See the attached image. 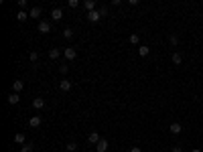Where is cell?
Instances as JSON below:
<instances>
[{
  "mask_svg": "<svg viewBox=\"0 0 203 152\" xmlns=\"http://www.w3.org/2000/svg\"><path fill=\"white\" fill-rule=\"evenodd\" d=\"M61 152H67V150H61Z\"/></svg>",
  "mask_w": 203,
  "mask_h": 152,
  "instance_id": "d6a6232c",
  "label": "cell"
},
{
  "mask_svg": "<svg viewBox=\"0 0 203 152\" xmlns=\"http://www.w3.org/2000/svg\"><path fill=\"white\" fill-rule=\"evenodd\" d=\"M96 0H85V2H83V6L85 8H88V12H92V10H96Z\"/></svg>",
  "mask_w": 203,
  "mask_h": 152,
  "instance_id": "2e32d148",
  "label": "cell"
},
{
  "mask_svg": "<svg viewBox=\"0 0 203 152\" xmlns=\"http://www.w3.org/2000/svg\"><path fill=\"white\" fill-rule=\"evenodd\" d=\"M41 124H43V118H41V116H33V118L29 120V126H31V128H39Z\"/></svg>",
  "mask_w": 203,
  "mask_h": 152,
  "instance_id": "277c9868",
  "label": "cell"
},
{
  "mask_svg": "<svg viewBox=\"0 0 203 152\" xmlns=\"http://www.w3.org/2000/svg\"><path fill=\"white\" fill-rule=\"evenodd\" d=\"M100 18H102V16H100V12H98V10H92V12H88V20H89V23H98Z\"/></svg>",
  "mask_w": 203,
  "mask_h": 152,
  "instance_id": "30bf717a",
  "label": "cell"
},
{
  "mask_svg": "<svg viewBox=\"0 0 203 152\" xmlns=\"http://www.w3.org/2000/svg\"><path fill=\"white\" fill-rule=\"evenodd\" d=\"M88 140H89V144H93V146H96L98 142L102 140V138H100V134H98L96 130H93V132H92V134H89V136H88Z\"/></svg>",
  "mask_w": 203,
  "mask_h": 152,
  "instance_id": "ba28073f",
  "label": "cell"
},
{
  "mask_svg": "<svg viewBox=\"0 0 203 152\" xmlns=\"http://www.w3.org/2000/svg\"><path fill=\"white\" fill-rule=\"evenodd\" d=\"M6 102L10 103V106H16V103L20 102V95H19V93H14V91H12V93H10V95H8V97H6Z\"/></svg>",
  "mask_w": 203,
  "mask_h": 152,
  "instance_id": "5b68a950",
  "label": "cell"
},
{
  "mask_svg": "<svg viewBox=\"0 0 203 152\" xmlns=\"http://www.w3.org/2000/svg\"><path fill=\"white\" fill-rule=\"evenodd\" d=\"M59 89H61V91H69V89H71V81H69V79H61V81H59Z\"/></svg>",
  "mask_w": 203,
  "mask_h": 152,
  "instance_id": "7c38bea8",
  "label": "cell"
},
{
  "mask_svg": "<svg viewBox=\"0 0 203 152\" xmlns=\"http://www.w3.org/2000/svg\"><path fill=\"white\" fill-rule=\"evenodd\" d=\"M69 8H77V6H79V2H77V0H69Z\"/></svg>",
  "mask_w": 203,
  "mask_h": 152,
  "instance_id": "4316f807",
  "label": "cell"
},
{
  "mask_svg": "<svg viewBox=\"0 0 203 152\" xmlns=\"http://www.w3.org/2000/svg\"><path fill=\"white\" fill-rule=\"evenodd\" d=\"M41 14H43V8L41 6H33L31 12H29V16H31V18H41Z\"/></svg>",
  "mask_w": 203,
  "mask_h": 152,
  "instance_id": "3957f363",
  "label": "cell"
},
{
  "mask_svg": "<svg viewBox=\"0 0 203 152\" xmlns=\"http://www.w3.org/2000/svg\"><path fill=\"white\" fill-rule=\"evenodd\" d=\"M65 150H67V152H75V150H77V144H75V142H67Z\"/></svg>",
  "mask_w": 203,
  "mask_h": 152,
  "instance_id": "ffe728a7",
  "label": "cell"
},
{
  "mask_svg": "<svg viewBox=\"0 0 203 152\" xmlns=\"http://www.w3.org/2000/svg\"><path fill=\"white\" fill-rule=\"evenodd\" d=\"M171 152H183V148H181L179 144H175V146H173V150H171Z\"/></svg>",
  "mask_w": 203,
  "mask_h": 152,
  "instance_id": "f546056e",
  "label": "cell"
},
{
  "mask_svg": "<svg viewBox=\"0 0 203 152\" xmlns=\"http://www.w3.org/2000/svg\"><path fill=\"white\" fill-rule=\"evenodd\" d=\"M96 150L98 152H106L108 150V140H106V138H102V140L96 144Z\"/></svg>",
  "mask_w": 203,
  "mask_h": 152,
  "instance_id": "8fae6325",
  "label": "cell"
},
{
  "mask_svg": "<svg viewBox=\"0 0 203 152\" xmlns=\"http://www.w3.org/2000/svg\"><path fill=\"white\" fill-rule=\"evenodd\" d=\"M20 152H33V144H31V142L23 144V146H20Z\"/></svg>",
  "mask_w": 203,
  "mask_h": 152,
  "instance_id": "44dd1931",
  "label": "cell"
},
{
  "mask_svg": "<svg viewBox=\"0 0 203 152\" xmlns=\"http://www.w3.org/2000/svg\"><path fill=\"white\" fill-rule=\"evenodd\" d=\"M51 18L53 20H61L63 18V10L61 8H53V10H51Z\"/></svg>",
  "mask_w": 203,
  "mask_h": 152,
  "instance_id": "9c48e42d",
  "label": "cell"
},
{
  "mask_svg": "<svg viewBox=\"0 0 203 152\" xmlns=\"http://www.w3.org/2000/svg\"><path fill=\"white\" fill-rule=\"evenodd\" d=\"M29 59H31L33 63H37V61H39V53H35V51H31V53H29Z\"/></svg>",
  "mask_w": 203,
  "mask_h": 152,
  "instance_id": "d4e9b609",
  "label": "cell"
},
{
  "mask_svg": "<svg viewBox=\"0 0 203 152\" xmlns=\"http://www.w3.org/2000/svg\"><path fill=\"white\" fill-rule=\"evenodd\" d=\"M23 87H24V83L20 79H16V81H12V91L14 93H19V91H23Z\"/></svg>",
  "mask_w": 203,
  "mask_h": 152,
  "instance_id": "4fadbf2b",
  "label": "cell"
},
{
  "mask_svg": "<svg viewBox=\"0 0 203 152\" xmlns=\"http://www.w3.org/2000/svg\"><path fill=\"white\" fill-rule=\"evenodd\" d=\"M63 37H65V39H71V37H73V30L69 29V27H67V29H63Z\"/></svg>",
  "mask_w": 203,
  "mask_h": 152,
  "instance_id": "cb8c5ba5",
  "label": "cell"
},
{
  "mask_svg": "<svg viewBox=\"0 0 203 152\" xmlns=\"http://www.w3.org/2000/svg\"><path fill=\"white\" fill-rule=\"evenodd\" d=\"M39 30H41V33H51V23L49 20H41V23H39Z\"/></svg>",
  "mask_w": 203,
  "mask_h": 152,
  "instance_id": "52a82bcc",
  "label": "cell"
},
{
  "mask_svg": "<svg viewBox=\"0 0 203 152\" xmlns=\"http://www.w3.org/2000/svg\"><path fill=\"white\" fill-rule=\"evenodd\" d=\"M130 152H142V148H140V146H132Z\"/></svg>",
  "mask_w": 203,
  "mask_h": 152,
  "instance_id": "4dcf8cb0",
  "label": "cell"
},
{
  "mask_svg": "<svg viewBox=\"0 0 203 152\" xmlns=\"http://www.w3.org/2000/svg\"><path fill=\"white\" fill-rule=\"evenodd\" d=\"M33 107L35 110H43V107H45V97H35L33 99Z\"/></svg>",
  "mask_w": 203,
  "mask_h": 152,
  "instance_id": "8992f818",
  "label": "cell"
},
{
  "mask_svg": "<svg viewBox=\"0 0 203 152\" xmlns=\"http://www.w3.org/2000/svg\"><path fill=\"white\" fill-rule=\"evenodd\" d=\"M169 41H171V45H173V47L179 45V37H177V34H169Z\"/></svg>",
  "mask_w": 203,
  "mask_h": 152,
  "instance_id": "7402d4cb",
  "label": "cell"
},
{
  "mask_svg": "<svg viewBox=\"0 0 203 152\" xmlns=\"http://www.w3.org/2000/svg\"><path fill=\"white\" fill-rule=\"evenodd\" d=\"M171 61H173L175 65H181V63H183V55H181V53H177V51H175V53H173V57H171Z\"/></svg>",
  "mask_w": 203,
  "mask_h": 152,
  "instance_id": "9a60e30c",
  "label": "cell"
},
{
  "mask_svg": "<svg viewBox=\"0 0 203 152\" xmlns=\"http://www.w3.org/2000/svg\"><path fill=\"white\" fill-rule=\"evenodd\" d=\"M27 18H31L27 10H19V12H16V20H20V23H24V20H27Z\"/></svg>",
  "mask_w": 203,
  "mask_h": 152,
  "instance_id": "5bb4252c",
  "label": "cell"
},
{
  "mask_svg": "<svg viewBox=\"0 0 203 152\" xmlns=\"http://www.w3.org/2000/svg\"><path fill=\"white\" fill-rule=\"evenodd\" d=\"M169 130H171V134H175V136H177V134L183 132V126H181L179 122H173V124L169 126Z\"/></svg>",
  "mask_w": 203,
  "mask_h": 152,
  "instance_id": "7a4b0ae2",
  "label": "cell"
},
{
  "mask_svg": "<svg viewBox=\"0 0 203 152\" xmlns=\"http://www.w3.org/2000/svg\"><path fill=\"white\" fill-rule=\"evenodd\" d=\"M148 53H150V49L146 45H140V47H138V55H140V57H146Z\"/></svg>",
  "mask_w": 203,
  "mask_h": 152,
  "instance_id": "ac0fdd59",
  "label": "cell"
},
{
  "mask_svg": "<svg viewBox=\"0 0 203 152\" xmlns=\"http://www.w3.org/2000/svg\"><path fill=\"white\" fill-rule=\"evenodd\" d=\"M67 69H69L67 65H59V71H61V75H63V73H67Z\"/></svg>",
  "mask_w": 203,
  "mask_h": 152,
  "instance_id": "f1b7e54d",
  "label": "cell"
},
{
  "mask_svg": "<svg viewBox=\"0 0 203 152\" xmlns=\"http://www.w3.org/2000/svg\"><path fill=\"white\" fill-rule=\"evenodd\" d=\"M14 142H16V144H27V142H24V134L19 132V134L14 136Z\"/></svg>",
  "mask_w": 203,
  "mask_h": 152,
  "instance_id": "d6986e66",
  "label": "cell"
},
{
  "mask_svg": "<svg viewBox=\"0 0 203 152\" xmlns=\"http://www.w3.org/2000/svg\"><path fill=\"white\" fill-rule=\"evenodd\" d=\"M59 55H61V49H57V47H55V49H51L49 51V59H59Z\"/></svg>",
  "mask_w": 203,
  "mask_h": 152,
  "instance_id": "e0dca14e",
  "label": "cell"
},
{
  "mask_svg": "<svg viewBox=\"0 0 203 152\" xmlns=\"http://www.w3.org/2000/svg\"><path fill=\"white\" fill-rule=\"evenodd\" d=\"M63 55H65V59H67V61H73V59L77 57L75 47H65V49H63Z\"/></svg>",
  "mask_w": 203,
  "mask_h": 152,
  "instance_id": "6da1fadb",
  "label": "cell"
},
{
  "mask_svg": "<svg viewBox=\"0 0 203 152\" xmlns=\"http://www.w3.org/2000/svg\"><path fill=\"white\" fill-rule=\"evenodd\" d=\"M130 43H132V45H138V43H140V37H138L136 33H134V34H130Z\"/></svg>",
  "mask_w": 203,
  "mask_h": 152,
  "instance_id": "603a6c76",
  "label": "cell"
},
{
  "mask_svg": "<svg viewBox=\"0 0 203 152\" xmlns=\"http://www.w3.org/2000/svg\"><path fill=\"white\" fill-rule=\"evenodd\" d=\"M98 12H100V16H108V6H102Z\"/></svg>",
  "mask_w": 203,
  "mask_h": 152,
  "instance_id": "484cf974",
  "label": "cell"
},
{
  "mask_svg": "<svg viewBox=\"0 0 203 152\" xmlns=\"http://www.w3.org/2000/svg\"><path fill=\"white\" fill-rule=\"evenodd\" d=\"M19 8L24 10V8H27V0H19Z\"/></svg>",
  "mask_w": 203,
  "mask_h": 152,
  "instance_id": "83f0119b",
  "label": "cell"
},
{
  "mask_svg": "<svg viewBox=\"0 0 203 152\" xmlns=\"http://www.w3.org/2000/svg\"><path fill=\"white\" fill-rule=\"evenodd\" d=\"M191 152H201V150H199V148H193V150H191Z\"/></svg>",
  "mask_w": 203,
  "mask_h": 152,
  "instance_id": "1f68e13d",
  "label": "cell"
}]
</instances>
